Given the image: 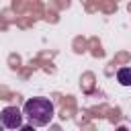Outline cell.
Returning <instances> with one entry per match:
<instances>
[{
    "label": "cell",
    "instance_id": "3",
    "mask_svg": "<svg viewBox=\"0 0 131 131\" xmlns=\"http://www.w3.org/2000/svg\"><path fill=\"white\" fill-rule=\"evenodd\" d=\"M117 80L121 86H131V68H119Z\"/></svg>",
    "mask_w": 131,
    "mask_h": 131
},
{
    "label": "cell",
    "instance_id": "4",
    "mask_svg": "<svg viewBox=\"0 0 131 131\" xmlns=\"http://www.w3.org/2000/svg\"><path fill=\"white\" fill-rule=\"evenodd\" d=\"M18 131H35V127H33V125H23Z\"/></svg>",
    "mask_w": 131,
    "mask_h": 131
},
{
    "label": "cell",
    "instance_id": "5",
    "mask_svg": "<svg viewBox=\"0 0 131 131\" xmlns=\"http://www.w3.org/2000/svg\"><path fill=\"white\" fill-rule=\"evenodd\" d=\"M115 131H129V129H127V127H123V125H121V127H117V129H115Z\"/></svg>",
    "mask_w": 131,
    "mask_h": 131
},
{
    "label": "cell",
    "instance_id": "1",
    "mask_svg": "<svg viewBox=\"0 0 131 131\" xmlns=\"http://www.w3.org/2000/svg\"><path fill=\"white\" fill-rule=\"evenodd\" d=\"M23 115L27 117L29 125L33 127H45L53 119V102L49 98H29L23 106Z\"/></svg>",
    "mask_w": 131,
    "mask_h": 131
},
{
    "label": "cell",
    "instance_id": "2",
    "mask_svg": "<svg viewBox=\"0 0 131 131\" xmlns=\"http://www.w3.org/2000/svg\"><path fill=\"white\" fill-rule=\"evenodd\" d=\"M0 123L4 129H20L23 127V113L16 106H6L0 113Z\"/></svg>",
    "mask_w": 131,
    "mask_h": 131
},
{
    "label": "cell",
    "instance_id": "6",
    "mask_svg": "<svg viewBox=\"0 0 131 131\" xmlns=\"http://www.w3.org/2000/svg\"><path fill=\"white\" fill-rule=\"evenodd\" d=\"M0 131H4V127H2V123H0Z\"/></svg>",
    "mask_w": 131,
    "mask_h": 131
}]
</instances>
